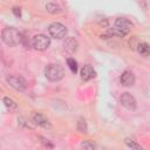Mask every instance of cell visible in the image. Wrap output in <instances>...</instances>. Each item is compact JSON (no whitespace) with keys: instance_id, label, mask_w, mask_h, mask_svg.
<instances>
[{"instance_id":"cell-1","label":"cell","mask_w":150,"mask_h":150,"mask_svg":"<svg viewBox=\"0 0 150 150\" xmlns=\"http://www.w3.org/2000/svg\"><path fill=\"white\" fill-rule=\"evenodd\" d=\"M1 39H2V41L7 46L15 47V46H18L21 42L22 36H21L20 32L16 28H14V27H6L1 32Z\"/></svg>"},{"instance_id":"cell-2","label":"cell","mask_w":150,"mask_h":150,"mask_svg":"<svg viewBox=\"0 0 150 150\" xmlns=\"http://www.w3.org/2000/svg\"><path fill=\"white\" fill-rule=\"evenodd\" d=\"M45 76L52 82L60 81L64 76V69L59 63H50L45 68Z\"/></svg>"},{"instance_id":"cell-3","label":"cell","mask_w":150,"mask_h":150,"mask_svg":"<svg viewBox=\"0 0 150 150\" xmlns=\"http://www.w3.org/2000/svg\"><path fill=\"white\" fill-rule=\"evenodd\" d=\"M32 46L36 50H46L50 46V38L45 34H36L32 39Z\"/></svg>"},{"instance_id":"cell-4","label":"cell","mask_w":150,"mask_h":150,"mask_svg":"<svg viewBox=\"0 0 150 150\" xmlns=\"http://www.w3.org/2000/svg\"><path fill=\"white\" fill-rule=\"evenodd\" d=\"M6 81L13 89L18 91H23L27 88V81L21 75H8Z\"/></svg>"},{"instance_id":"cell-5","label":"cell","mask_w":150,"mask_h":150,"mask_svg":"<svg viewBox=\"0 0 150 150\" xmlns=\"http://www.w3.org/2000/svg\"><path fill=\"white\" fill-rule=\"evenodd\" d=\"M48 33L52 38L54 39H63L67 34V28L64 25L60 23V22H53L49 25L48 27Z\"/></svg>"},{"instance_id":"cell-6","label":"cell","mask_w":150,"mask_h":150,"mask_svg":"<svg viewBox=\"0 0 150 150\" xmlns=\"http://www.w3.org/2000/svg\"><path fill=\"white\" fill-rule=\"evenodd\" d=\"M120 102L121 104L127 108L128 110H135L137 108V102L136 98L130 94V93H123L120 97Z\"/></svg>"},{"instance_id":"cell-7","label":"cell","mask_w":150,"mask_h":150,"mask_svg":"<svg viewBox=\"0 0 150 150\" xmlns=\"http://www.w3.org/2000/svg\"><path fill=\"white\" fill-rule=\"evenodd\" d=\"M114 27H116L118 30H121L124 35H127L128 33H130L131 32V29H132V23L128 20V19H125V18H117L116 20H115V26Z\"/></svg>"},{"instance_id":"cell-8","label":"cell","mask_w":150,"mask_h":150,"mask_svg":"<svg viewBox=\"0 0 150 150\" xmlns=\"http://www.w3.org/2000/svg\"><path fill=\"white\" fill-rule=\"evenodd\" d=\"M32 120L36 125H39L41 128H45V129H49L50 128V123H49L48 118L46 116H43L42 114H40V112H34L32 115Z\"/></svg>"},{"instance_id":"cell-9","label":"cell","mask_w":150,"mask_h":150,"mask_svg":"<svg viewBox=\"0 0 150 150\" xmlns=\"http://www.w3.org/2000/svg\"><path fill=\"white\" fill-rule=\"evenodd\" d=\"M77 47H79V42L73 36H69V38H66L64 42H63V48L67 53L69 54H74L76 50H77Z\"/></svg>"},{"instance_id":"cell-10","label":"cell","mask_w":150,"mask_h":150,"mask_svg":"<svg viewBox=\"0 0 150 150\" xmlns=\"http://www.w3.org/2000/svg\"><path fill=\"white\" fill-rule=\"evenodd\" d=\"M80 75H81V79L83 81H89V80H91L96 76V71L94 70V68L90 64H86V66L82 67V69L80 71Z\"/></svg>"},{"instance_id":"cell-11","label":"cell","mask_w":150,"mask_h":150,"mask_svg":"<svg viewBox=\"0 0 150 150\" xmlns=\"http://www.w3.org/2000/svg\"><path fill=\"white\" fill-rule=\"evenodd\" d=\"M121 83L124 87H132L135 84V75L130 70H125L121 75Z\"/></svg>"},{"instance_id":"cell-12","label":"cell","mask_w":150,"mask_h":150,"mask_svg":"<svg viewBox=\"0 0 150 150\" xmlns=\"http://www.w3.org/2000/svg\"><path fill=\"white\" fill-rule=\"evenodd\" d=\"M136 49L142 56H148L150 54V47L146 42H138L136 46Z\"/></svg>"},{"instance_id":"cell-13","label":"cell","mask_w":150,"mask_h":150,"mask_svg":"<svg viewBox=\"0 0 150 150\" xmlns=\"http://www.w3.org/2000/svg\"><path fill=\"white\" fill-rule=\"evenodd\" d=\"M46 9H47V12L50 13V14H57V13H60V12L62 11L61 7H60L59 5H56V4H54V2L47 4V5H46Z\"/></svg>"},{"instance_id":"cell-14","label":"cell","mask_w":150,"mask_h":150,"mask_svg":"<svg viewBox=\"0 0 150 150\" xmlns=\"http://www.w3.org/2000/svg\"><path fill=\"white\" fill-rule=\"evenodd\" d=\"M124 143L129 146V148H131V149H137V150H142V146L134 139V138H131V137H127L125 139H124Z\"/></svg>"},{"instance_id":"cell-15","label":"cell","mask_w":150,"mask_h":150,"mask_svg":"<svg viewBox=\"0 0 150 150\" xmlns=\"http://www.w3.org/2000/svg\"><path fill=\"white\" fill-rule=\"evenodd\" d=\"M77 130L81 131V132H87V123H86V120L83 117H80L79 118V122H77Z\"/></svg>"},{"instance_id":"cell-16","label":"cell","mask_w":150,"mask_h":150,"mask_svg":"<svg viewBox=\"0 0 150 150\" xmlns=\"http://www.w3.org/2000/svg\"><path fill=\"white\" fill-rule=\"evenodd\" d=\"M108 35H109V36H118V38L124 36V34H123L121 30H118L116 27L109 28V29H108Z\"/></svg>"},{"instance_id":"cell-17","label":"cell","mask_w":150,"mask_h":150,"mask_svg":"<svg viewBox=\"0 0 150 150\" xmlns=\"http://www.w3.org/2000/svg\"><path fill=\"white\" fill-rule=\"evenodd\" d=\"M67 63H68V67H69V69H70L73 73H76V71H77V62H76L74 59L69 57V59L67 60Z\"/></svg>"},{"instance_id":"cell-18","label":"cell","mask_w":150,"mask_h":150,"mask_svg":"<svg viewBox=\"0 0 150 150\" xmlns=\"http://www.w3.org/2000/svg\"><path fill=\"white\" fill-rule=\"evenodd\" d=\"M4 103H5V105H6L7 108H9V109H15V108L18 107V104H16L12 98H9V97H5V98H4Z\"/></svg>"},{"instance_id":"cell-19","label":"cell","mask_w":150,"mask_h":150,"mask_svg":"<svg viewBox=\"0 0 150 150\" xmlns=\"http://www.w3.org/2000/svg\"><path fill=\"white\" fill-rule=\"evenodd\" d=\"M81 146L84 148V149H88V150L95 149V144H93L90 141H83V142L81 143Z\"/></svg>"},{"instance_id":"cell-20","label":"cell","mask_w":150,"mask_h":150,"mask_svg":"<svg viewBox=\"0 0 150 150\" xmlns=\"http://www.w3.org/2000/svg\"><path fill=\"white\" fill-rule=\"evenodd\" d=\"M137 43H138V41H137V36H134V38L130 40V46H131V48H136Z\"/></svg>"},{"instance_id":"cell-21","label":"cell","mask_w":150,"mask_h":150,"mask_svg":"<svg viewBox=\"0 0 150 150\" xmlns=\"http://www.w3.org/2000/svg\"><path fill=\"white\" fill-rule=\"evenodd\" d=\"M13 12H14V14H15L16 16H20V15H21V13H20V9H19V8H14V9H13Z\"/></svg>"},{"instance_id":"cell-22","label":"cell","mask_w":150,"mask_h":150,"mask_svg":"<svg viewBox=\"0 0 150 150\" xmlns=\"http://www.w3.org/2000/svg\"><path fill=\"white\" fill-rule=\"evenodd\" d=\"M100 25H101V26H103V27H107V26H108V21H107V20L101 21V22H100Z\"/></svg>"}]
</instances>
